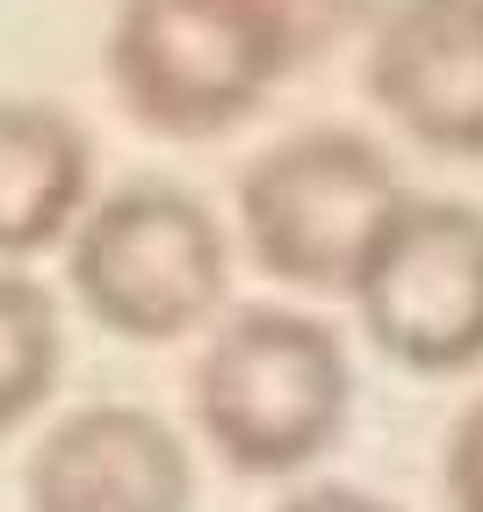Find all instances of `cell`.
<instances>
[{
    "label": "cell",
    "mask_w": 483,
    "mask_h": 512,
    "mask_svg": "<svg viewBox=\"0 0 483 512\" xmlns=\"http://www.w3.org/2000/svg\"><path fill=\"white\" fill-rule=\"evenodd\" d=\"M188 412L224 469L303 476L347 433L354 361L339 332L296 303H238L195 354Z\"/></svg>",
    "instance_id": "1"
},
{
    "label": "cell",
    "mask_w": 483,
    "mask_h": 512,
    "mask_svg": "<svg viewBox=\"0 0 483 512\" xmlns=\"http://www.w3.org/2000/svg\"><path fill=\"white\" fill-rule=\"evenodd\" d=\"M65 289L109 339L174 347L217 325L231 296V238L181 181H123L80 210L65 238Z\"/></svg>",
    "instance_id": "2"
},
{
    "label": "cell",
    "mask_w": 483,
    "mask_h": 512,
    "mask_svg": "<svg viewBox=\"0 0 483 512\" xmlns=\"http://www.w3.org/2000/svg\"><path fill=\"white\" fill-rule=\"evenodd\" d=\"M404 202L390 152L347 123L289 130L238 174V238L260 275L303 296H347L361 253Z\"/></svg>",
    "instance_id": "3"
},
{
    "label": "cell",
    "mask_w": 483,
    "mask_h": 512,
    "mask_svg": "<svg viewBox=\"0 0 483 512\" xmlns=\"http://www.w3.org/2000/svg\"><path fill=\"white\" fill-rule=\"evenodd\" d=\"M101 65L123 116L159 138L238 130L289 80L267 29L238 0H123L109 15Z\"/></svg>",
    "instance_id": "4"
},
{
    "label": "cell",
    "mask_w": 483,
    "mask_h": 512,
    "mask_svg": "<svg viewBox=\"0 0 483 512\" xmlns=\"http://www.w3.org/2000/svg\"><path fill=\"white\" fill-rule=\"evenodd\" d=\"M375 354L411 375L483 368V210L462 195H411L383 217L347 289Z\"/></svg>",
    "instance_id": "5"
},
{
    "label": "cell",
    "mask_w": 483,
    "mask_h": 512,
    "mask_svg": "<svg viewBox=\"0 0 483 512\" xmlns=\"http://www.w3.org/2000/svg\"><path fill=\"white\" fill-rule=\"evenodd\" d=\"M368 94L433 159H483V0H390L368 15Z\"/></svg>",
    "instance_id": "6"
},
{
    "label": "cell",
    "mask_w": 483,
    "mask_h": 512,
    "mask_svg": "<svg viewBox=\"0 0 483 512\" xmlns=\"http://www.w3.org/2000/svg\"><path fill=\"white\" fill-rule=\"evenodd\" d=\"M29 512H195V455L145 404H80L37 433L22 469Z\"/></svg>",
    "instance_id": "7"
},
{
    "label": "cell",
    "mask_w": 483,
    "mask_h": 512,
    "mask_svg": "<svg viewBox=\"0 0 483 512\" xmlns=\"http://www.w3.org/2000/svg\"><path fill=\"white\" fill-rule=\"evenodd\" d=\"M94 202V138L58 101H0V267L65 246Z\"/></svg>",
    "instance_id": "8"
},
{
    "label": "cell",
    "mask_w": 483,
    "mask_h": 512,
    "mask_svg": "<svg viewBox=\"0 0 483 512\" xmlns=\"http://www.w3.org/2000/svg\"><path fill=\"white\" fill-rule=\"evenodd\" d=\"M58 361H65V325L51 289L29 282L22 267H0V433L44 412V397L58 390Z\"/></svg>",
    "instance_id": "9"
},
{
    "label": "cell",
    "mask_w": 483,
    "mask_h": 512,
    "mask_svg": "<svg viewBox=\"0 0 483 512\" xmlns=\"http://www.w3.org/2000/svg\"><path fill=\"white\" fill-rule=\"evenodd\" d=\"M238 8L267 29V44H274V58H282V73H303V65L332 58L339 44L354 37V29H368L375 0H238Z\"/></svg>",
    "instance_id": "10"
},
{
    "label": "cell",
    "mask_w": 483,
    "mask_h": 512,
    "mask_svg": "<svg viewBox=\"0 0 483 512\" xmlns=\"http://www.w3.org/2000/svg\"><path fill=\"white\" fill-rule=\"evenodd\" d=\"M440 484H447V512H483V397H469L462 419L447 426Z\"/></svg>",
    "instance_id": "11"
},
{
    "label": "cell",
    "mask_w": 483,
    "mask_h": 512,
    "mask_svg": "<svg viewBox=\"0 0 483 512\" xmlns=\"http://www.w3.org/2000/svg\"><path fill=\"white\" fill-rule=\"evenodd\" d=\"M274 512H397L383 491H361V484H303L289 491Z\"/></svg>",
    "instance_id": "12"
}]
</instances>
